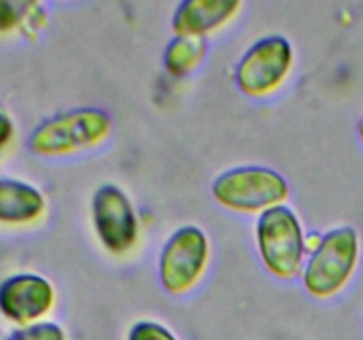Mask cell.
I'll return each instance as SVG.
<instances>
[{
  "label": "cell",
  "mask_w": 363,
  "mask_h": 340,
  "mask_svg": "<svg viewBox=\"0 0 363 340\" xmlns=\"http://www.w3.org/2000/svg\"><path fill=\"white\" fill-rule=\"evenodd\" d=\"M241 9L238 0H188L176 9L172 28L176 35H201L225 25Z\"/></svg>",
  "instance_id": "obj_9"
},
{
  "label": "cell",
  "mask_w": 363,
  "mask_h": 340,
  "mask_svg": "<svg viewBox=\"0 0 363 340\" xmlns=\"http://www.w3.org/2000/svg\"><path fill=\"white\" fill-rule=\"evenodd\" d=\"M257 246L262 262L280 278L296 276L305 255V239L300 220L286 205L261 212L257 220Z\"/></svg>",
  "instance_id": "obj_4"
},
{
  "label": "cell",
  "mask_w": 363,
  "mask_h": 340,
  "mask_svg": "<svg viewBox=\"0 0 363 340\" xmlns=\"http://www.w3.org/2000/svg\"><path fill=\"white\" fill-rule=\"evenodd\" d=\"M128 340H176V336L156 322H137L131 328Z\"/></svg>",
  "instance_id": "obj_13"
},
{
  "label": "cell",
  "mask_w": 363,
  "mask_h": 340,
  "mask_svg": "<svg viewBox=\"0 0 363 340\" xmlns=\"http://www.w3.org/2000/svg\"><path fill=\"white\" fill-rule=\"evenodd\" d=\"M358 131H360V137H362V140H363V119L360 120V124H358Z\"/></svg>",
  "instance_id": "obj_16"
},
{
  "label": "cell",
  "mask_w": 363,
  "mask_h": 340,
  "mask_svg": "<svg viewBox=\"0 0 363 340\" xmlns=\"http://www.w3.org/2000/svg\"><path fill=\"white\" fill-rule=\"evenodd\" d=\"M208 53V41L201 35H176L165 50V67L172 76L183 78L194 73Z\"/></svg>",
  "instance_id": "obj_11"
},
{
  "label": "cell",
  "mask_w": 363,
  "mask_h": 340,
  "mask_svg": "<svg viewBox=\"0 0 363 340\" xmlns=\"http://www.w3.org/2000/svg\"><path fill=\"white\" fill-rule=\"evenodd\" d=\"M92 220L105 248L121 255L131 250L138 237V220L130 198L116 184H103L92 198Z\"/></svg>",
  "instance_id": "obj_7"
},
{
  "label": "cell",
  "mask_w": 363,
  "mask_h": 340,
  "mask_svg": "<svg viewBox=\"0 0 363 340\" xmlns=\"http://www.w3.org/2000/svg\"><path fill=\"white\" fill-rule=\"evenodd\" d=\"M112 130L103 110L78 108L39 124L30 135V149L41 156H67L101 144Z\"/></svg>",
  "instance_id": "obj_1"
},
{
  "label": "cell",
  "mask_w": 363,
  "mask_h": 340,
  "mask_svg": "<svg viewBox=\"0 0 363 340\" xmlns=\"http://www.w3.org/2000/svg\"><path fill=\"white\" fill-rule=\"evenodd\" d=\"M358 261V234L353 227H339L321 237L303 271L305 289L315 298L339 293L353 275Z\"/></svg>",
  "instance_id": "obj_3"
},
{
  "label": "cell",
  "mask_w": 363,
  "mask_h": 340,
  "mask_svg": "<svg viewBox=\"0 0 363 340\" xmlns=\"http://www.w3.org/2000/svg\"><path fill=\"white\" fill-rule=\"evenodd\" d=\"M55 301L52 283L39 275H16L0 285V310L18 324H34Z\"/></svg>",
  "instance_id": "obj_8"
},
{
  "label": "cell",
  "mask_w": 363,
  "mask_h": 340,
  "mask_svg": "<svg viewBox=\"0 0 363 340\" xmlns=\"http://www.w3.org/2000/svg\"><path fill=\"white\" fill-rule=\"evenodd\" d=\"M25 7H28L27 4L0 0V32H9L16 28L21 21V16H23Z\"/></svg>",
  "instance_id": "obj_14"
},
{
  "label": "cell",
  "mask_w": 363,
  "mask_h": 340,
  "mask_svg": "<svg viewBox=\"0 0 363 340\" xmlns=\"http://www.w3.org/2000/svg\"><path fill=\"white\" fill-rule=\"evenodd\" d=\"M13 123H11L9 117L6 115V113L0 112V149L6 147L7 144L11 142V138H13Z\"/></svg>",
  "instance_id": "obj_15"
},
{
  "label": "cell",
  "mask_w": 363,
  "mask_h": 340,
  "mask_svg": "<svg viewBox=\"0 0 363 340\" xmlns=\"http://www.w3.org/2000/svg\"><path fill=\"white\" fill-rule=\"evenodd\" d=\"M209 259L208 237L186 225L170 236L160 255V280L167 293L183 294L201 280Z\"/></svg>",
  "instance_id": "obj_5"
},
{
  "label": "cell",
  "mask_w": 363,
  "mask_h": 340,
  "mask_svg": "<svg viewBox=\"0 0 363 340\" xmlns=\"http://www.w3.org/2000/svg\"><path fill=\"white\" fill-rule=\"evenodd\" d=\"M213 195L225 208L240 212H264L282 205L289 186L279 172L266 166H238L213 183Z\"/></svg>",
  "instance_id": "obj_2"
},
{
  "label": "cell",
  "mask_w": 363,
  "mask_h": 340,
  "mask_svg": "<svg viewBox=\"0 0 363 340\" xmlns=\"http://www.w3.org/2000/svg\"><path fill=\"white\" fill-rule=\"evenodd\" d=\"M45 211V197L21 181L0 179V222L30 223Z\"/></svg>",
  "instance_id": "obj_10"
},
{
  "label": "cell",
  "mask_w": 363,
  "mask_h": 340,
  "mask_svg": "<svg viewBox=\"0 0 363 340\" xmlns=\"http://www.w3.org/2000/svg\"><path fill=\"white\" fill-rule=\"evenodd\" d=\"M293 66V48L282 35H268L248 48L236 69V84L245 94L261 98L284 84Z\"/></svg>",
  "instance_id": "obj_6"
},
{
  "label": "cell",
  "mask_w": 363,
  "mask_h": 340,
  "mask_svg": "<svg viewBox=\"0 0 363 340\" xmlns=\"http://www.w3.org/2000/svg\"><path fill=\"white\" fill-rule=\"evenodd\" d=\"M7 340H66V336L53 322H34L14 332Z\"/></svg>",
  "instance_id": "obj_12"
}]
</instances>
